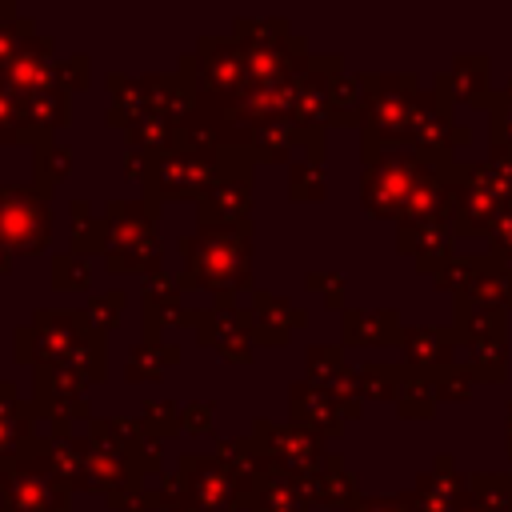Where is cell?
Returning <instances> with one entry per match:
<instances>
[{"label": "cell", "mask_w": 512, "mask_h": 512, "mask_svg": "<svg viewBox=\"0 0 512 512\" xmlns=\"http://www.w3.org/2000/svg\"><path fill=\"white\" fill-rule=\"evenodd\" d=\"M104 88H108V112L104 120L112 128H132L136 120L152 116V100H148V84L144 76H128V72H108L104 76Z\"/></svg>", "instance_id": "cb8c5ba5"}, {"label": "cell", "mask_w": 512, "mask_h": 512, "mask_svg": "<svg viewBox=\"0 0 512 512\" xmlns=\"http://www.w3.org/2000/svg\"><path fill=\"white\" fill-rule=\"evenodd\" d=\"M60 84H64L68 96L92 88V60H88V52H72V56L60 60Z\"/></svg>", "instance_id": "7bdbcfd3"}, {"label": "cell", "mask_w": 512, "mask_h": 512, "mask_svg": "<svg viewBox=\"0 0 512 512\" xmlns=\"http://www.w3.org/2000/svg\"><path fill=\"white\" fill-rule=\"evenodd\" d=\"M144 84H148L152 116H164L168 124H184L196 112V88H192V76L184 68H176V72H144Z\"/></svg>", "instance_id": "7402d4cb"}, {"label": "cell", "mask_w": 512, "mask_h": 512, "mask_svg": "<svg viewBox=\"0 0 512 512\" xmlns=\"http://www.w3.org/2000/svg\"><path fill=\"white\" fill-rule=\"evenodd\" d=\"M0 88H4V92H12L16 100H28V96H36V92L64 88V84H60L56 40H52V36H36V40L16 56V64L0 76Z\"/></svg>", "instance_id": "9a60e30c"}, {"label": "cell", "mask_w": 512, "mask_h": 512, "mask_svg": "<svg viewBox=\"0 0 512 512\" xmlns=\"http://www.w3.org/2000/svg\"><path fill=\"white\" fill-rule=\"evenodd\" d=\"M24 104V116H28V136H32V148L40 144H52L60 128H68L72 120V96L64 88H52V92H36Z\"/></svg>", "instance_id": "484cf974"}, {"label": "cell", "mask_w": 512, "mask_h": 512, "mask_svg": "<svg viewBox=\"0 0 512 512\" xmlns=\"http://www.w3.org/2000/svg\"><path fill=\"white\" fill-rule=\"evenodd\" d=\"M252 332H256V344L264 348H280L288 344V336L296 328L308 324V308L276 296V292H264V288H252Z\"/></svg>", "instance_id": "44dd1931"}, {"label": "cell", "mask_w": 512, "mask_h": 512, "mask_svg": "<svg viewBox=\"0 0 512 512\" xmlns=\"http://www.w3.org/2000/svg\"><path fill=\"white\" fill-rule=\"evenodd\" d=\"M340 332H344V344H356V348H376V344L404 340L400 320H396L392 308H376V312L348 308L344 320H340Z\"/></svg>", "instance_id": "83f0119b"}, {"label": "cell", "mask_w": 512, "mask_h": 512, "mask_svg": "<svg viewBox=\"0 0 512 512\" xmlns=\"http://www.w3.org/2000/svg\"><path fill=\"white\" fill-rule=\"evenodd\" d=\"M140 420H144V428L156 436V440H172V436H180L184 432V424H180V404L176 400H168V396H148L144 404H140Z\"/></svg>", "instance_id": "d590c367"}, {"label": "cell", "mask_w": 512, "mask_h": 512, "mask_svg": "<svg viewBox=\"0 0 512 512\" xmlns=\"http://www.w3.org/2000/svg\"><path fill=\"white\" fill-rule=\"evenodd\" d=\"M240 148L252 156V164H288L296 152L300 160H324V132H308L292 116H280L248 128Z\"/></svg>", "instance_id": "5bb4252c"}, {"label": "cell", "mask_w": 512, "mask_h": 512, "mask_svg": "<svg viewBox=\"0 0 512 512\" xmlns=\"http://www.w3.org/2000/svg\"><path fill=\"white\" fill-rule=\"evenodd\" d=\"M0 244L12 256H36L52 244V192L36 180H0Z\"/></svg>", "instance_id": "8992f818"}, {"label": "cell", "mask_w": 512, "mask_h": 512, "mask_svg": "<svg viewBox=\"0 0 512 512\" xmlns=\"http://www.w3.org/2000/svg\"><path fill=\"white\" fill-rule=\"evenodd\" d=\"M0 144H32L24 104L4 88H0Z\"/></svg>", "instance_id": "60d3db41"}, {"label": "cell", "mask_w": 512, "mask_h": 512, "mask_svg": "<svg viewBox=\"0 0 512 512\" xmlns=\"http://www.w3.org/2000/svg\"><path fill=\"white\" fill-rule=\"evenodd\" d=\"M12 360L28 368H72L88 384L108 380V336L84 308H36L12 332Z\"/></svg>", "instance_id": "6da1fadb"}, {"label": "cell", "mask_w": 512, "mask_h": 512, "mask_svg": "<svg viewBox=\"0 0 512 512\" xmlns=\"http://www.w3.org/2000/svg\"><path fill=\"white\" fill-rule=\"evenodd\" d=\"M228 160V148L224 152H188V148H172V152H160V156H148V168H144V180H140V196L152 200L156 208L172 204V200H200L212 180L220 176Z\"/></svg>", "instance_id": "5b68a950"}, {"label": "cell", "mask_w": 512, "mask_h": 512, "mask_svg": "<svg viewBox=\"0 0 512 512\" xmlns=\"http://www.w3.org/2000/svg\"><path fill=\"white\" fill-rule=\"evenodd\" d=\"M176 472L188 488V508L192 512H244L248 508L236 476L212 452H180Z\"/></svg>", "instance_id": "7c38bea8"}, {"label": "cell", "mask_w": 512, "mask_h": 512, "mask_svg": "<svg viewBox=\"0 0 512 512\" xmlns=\"http://www.w3.org/2000/svg\"><path fill=\"white\" fill-rule=\"evenodd\" d=\"M404 352H408V368L424 372V368L440 364V356H444V332L412 328V332H404Z\"/></svg>", "instance_id": "74e56055"}, {"label": "cell", "mask_w": 512, "mask_h": 512, "mask_svg": "<svg viewBox=\"0 0 512 512\" xmlns=\"http://www.w3.org/2000/svg\"><path fill=\"white\" fill-rule=\"evenodd\" d=\"M32 152H36V164H32L36 168V184L44 192H56V184H64V176L72 172V148L52 140V144H40Z\"/></svg>", "instance_id": "836d02e7"}, {"label": "cell", "mask_w": 512, "mask_h": 512, "mask_svg": "<svg viewBox=\"0 0 512 512\" xmlns=\"http://www.w3.org/2000/svg\"><path fill=\"white\" fill-rule=\"evenodd\" d=\"M120 136H124V148H136L144 156H160V152L176 148V124H168L164 116H144L132 128H124Z\"/></svg>", "instance_id": "d6a6232c"}, {"label": "cell", "mask_w": 512, "mask_h": 512, "mask_svg": "<svg viewBox=\"0 0 512 512\" xmlns=\"http://www.w3.org/2000/svg\"><path fill=\"white\" fill-rule=\"evenodd\" d=\"M124 292L120 288H112V292H96L88 304H84V312H88V320L108 336L112 328H120V320H124Z\"/></svg>", "instance_id": "ab89813d"}, {"label": "cell", "mask_w": 512, "mask_h": 512, "mask_svg": "<svg viewBox=\"0 0 512 512\" xmlns=\"http://www.w3.org/2000/svg\"><path fill=\"white\" fill-rule=\"evenodd\" d=\"M144 480H148V472H144V464L132 452L112 448V444H92L88 448V492H100L108 500L116 492L144 488Z\"/></svg>", "instance_id": "ac0fdd59"}, {"label": "cell", "mask_w": 512, "mask_h": 512, "mask_svg": "<svg viewBox=\"0 0 512 512\" xmlns=\"http://www.w3.org/2000/svg\"><path fill=\"white\" fill-rule=\"evenodd\" d=\"M328 176H324V160H296L288 168V196L292 200H324Z\"/></svg>", "instance_id": "8d00e7d4"}, {"label": "cell", "mask_w": 512, "mask_h": 512, "mask_svg": "<svg viewBox=\"0 0 512 512\" xmlns=\"http://www.w3.org/2000/svg\"><path fill=\"white\" fill-rule=\"evenodd\" d=\"M52 288L56 292H88L92 288V256H80L72 248L52 256Z\"/></svg>", "instance_id": "e575fe53"}, {"label": "cell", "mask_w": 512, "mask_h": 512, "mask_svg": "<svg viewBox=\"0 0 512 512\" xmlns=\"http://www.w3.org/2000/svg\"><path fill=\"white\" fill-rule=\"evenodd\" d=\"M356 376H360V396L396 400V392H400V368H392V364H364V368H356Z\"/></svg>", "instance_id": "f35d334b"}, {"label": "cell", "mask_w": 512, "mask_h": 512, "mask_svg": "<svg viewBox=\"0 0 512 512\" xmlns=\"http://www.w3.org/2000/svg\"><path fill=\"white\" fill-rule=\"evenodd\" d=\"M188 312H192V308L184 304L180 276H168V272H152V276H144V288H140L144 340H160L164 328H192Z\"/></svg>", "instance_id": "2e32d148"}, {"label": "cell", "mask_w": 512, "mask_h": 512, "mask_svg": "<svg viewBox=\"0 0 512 512\" xmlns=\"http://www.w3.org/2000/svg\"><path fill=\"white\" fill-rule=\"evenodd\" d=\"M252 224V156L228 148V160L212 188L196 200V228H244Z\"/></svg>", "instance_id": "ba28073f"}, {"label": "cell", "mask_w": 512, "mask_h": 512, "mask_svg": "<svg viewBox=\"0 0 512 512\" xmlns=\"http://www.w3.org/2000/svg\"><path fill=\"white\" fill-rule=\"evenodd\" d=\"M36 20L24 16L12 0H0V76L16 64V56L36 40Z\"/></svg>", "instance_id": "1f68e13d"}, {"label": "cell", "mask_w": 512, "mask_h": 512, "mask_svg": "<svg viewBox=\"0 0 512 512\" xmlns=\"http://www.w3.org/2000/svg\"><path fill=\"white\" fill-rule=\"evenodd\" d=\"M0 384H4V376H0Z\"/></svg>", "instance_id": "816d5d0a"}, {"label": "cell", "mask_w": 512, "mask_h": 512, "mask_svg": "<svg viewBox=\"0 0 512 512\" xmlns=\"http://www.w3.org/2000/svg\"><path fill=\"white\" fill-rule=\"evenodd\" d=\"M308 288L312 292H324V304L328 308H340L344 304V276L340 272H308Z\"/></svg>", "instance_id": "f6af8a7d"}, {"label": "cell", "mask_w": 512, "mask_h": 512, "mask_svg": "<svg viewBox=\"0 0 512 512\" xmlns=\"http://www.w3.org/2000/svg\"><path fill=\"white\" fill-rule=\"evenodd\" d=\"M180 68L192 76L196 108H208V112L232 108L252 88L248 56L236 36H200L196 52L180 56Z\"/></svg>", "instance_id": "277c9868"}, {"label": "cell", "mask_w": 512, "mask_h": 512, "mask_svg": "<svg viewBox=\"0 0 512 512\" xmlns=\"http://www.w3.org/2000/svg\"><path fill=\"white\" fill-rule=\"evenodd\" d=\"M172 512H192V508H172Z\"/></svg>", "instance_id": "f907efd6"}, {"label": "cell", "mask_w": 512, "mask_h": 512, "mask_svg": "<svg viewBox=\"0 0 512 512\" xmlns=\"http://www.w3.org/2000/svg\"><path fill=\"white\" fill-rule=\"evenodd\" d=\"M244 512H308V500H304V488L296 476L268 468V476L252 488V500Z\"/></svg>", "instance_id": "4dcf8cb0"}, {"label": "cell", "mask_w": 512, "mask_h": 512, "mask_svg": "<svg viewBox=\"0 0 512 512\" xmlns=\"http://www.w3.org/2000/svg\"><path fill=\"white\" fill-rule=\"evenodd\" d=\"M0 512H72V492L36 452L0 456Z\"/></svg>", "instance_id": "52a82bcc"}, {"label": "cell", "mask_w": 512, "mask_h": 512, "mask_svg": "<svg viewBox=\"0 0 512 512\" xmlns=\"http://www.w3.org/2000/svg\"><path fill=\"white\" fill-rule=\"evenodd\" d=\"M88 436H48L40 432L36 440H28L20 452H36L44 456V464L56 472V480L68 488V492H88Z\"/></svg>", "instance_id": "e0dca14e"}, {"label": "cell", "mask_w": 512, "mask_h": 512, "mask_svg": "<svg viewBox=\"0 0 512 512\" xmlns=\"http://www.w3.org/2000/svg\"><path fill=\"white\" fill-rule=\"evenodd\" d=\"M184 260L180 288L212 292V308H240V292L252 288V224L244 228H192L176 236Z\"/></svg>", "instance_id": "7a4b0ae2"}, {"label": "cell", "mask_w": 512, "mask_h": 512, "mask_svg": "<svg viewBox=\"0 0 512 512\" xmlns=\"http://www.w3.org/2000/svg\"><path fill=\"white\" fill-rule=\"evenodd\" d=\"M304 364H308V380L316 388H324L328 396H336L348 416H360V376L344 364V352L336 344H312L308 356H304Z\"/></svg>", "instance_id": "d6986e66"}, {"label": "cell", "mask_w": 512, "mask_h": 512, "mask_svg": "<svg viewBox=\"0 0 512 512\" xmlns=\"http://www.w3.org/2000/svg\"><path fill=\"white\" fill-rule=\"evenodd\" d=\"M40 436V412L32 400H20L16 384L4 380L0 384V456L20 452L28 440Z\"/></svg>", "instance_id": "603a6c76"}, {"label": "cell", "mask_w": 512, "mask_h": 512, "mask_svg": "<svg viewBox=\"0 0 512 512\" xmlns=\"http://www.w3.org/2000/svg\"><path fill=\"white\" fill-rule=\"evenodd\" d=\"M180 348L176 344H164V340H136L128 348V360H124V384H152L160 380L168 368L180 364Z\"/></svg>", "instance_id": "f546056e"}, {"label": "cell", "mask_w": 512, "mask_h": 512, "mask_svg": "<svg viewBox=\"0 0 512 512\" xmlns=\"http://www.w3.org/2000/svg\"><path fill=\"white\" fill-rule=\"evenodd\" d=\"M104 504H108V508H116V512H152V504H148V488L116 492V496H108Z\"/></svg>", "instance_id": "7dc6e473"}, {"label": "cell", "mask_w": 512, "mask_h": 512, "mask_svg": "<svg viewBox=\"0 0 512 512\" xmlns=\"http://www.w3.org/2000/svg\"><path fill=\"white\" fill-rule=\"evenodd\" d=\"M104 216L112 224V244L104 252V268L112 276L120 272H164V236H160V208L144 196L132 200H108Z\"/></svg>", "instance_id": "3957f363"}, {"label": "cell", "mask_w": 512, "mask_h": 512, "mask_svg": "<svg viewBox=\"0 0 512 512\" xmlns=\"http://www.w3.org/2000/svg\"><path fill=\"white\" fill-rule=\"evenodd\" d=\"M428 176L424 156L412 152H380L372 160H364V208L372 216H396L404 212V204L412 200V192L420 188V180Z\"/></svg>", "instance_id": "9c48e42d"}, {"label": "cell", "mask_w": 512, "mask_h": 512, "mask_svg": "<svg viewBox=\"0 0 512 512\" xmlns=\"http://www.w3.org/2000/svg\"><path fill=\"white\" fill-rule=\"evenodd\" d=\"M68 216H72V224H68L72 244H68V248L80 252V256H104L108 244H112V224H108V216H104V212L96 216L84 196L68 200Z\"/></svg>", "instance_id": "f1b7e54d"}, {"label": "cell", "mask_w": 512, "mask_h": 512, "mask_svg": "<svg viewBox=\"0 0 512 512\" xmlns=\"http://www.w3.org/2000/svg\"><path fill=\"white\" fill-rule=\"evenodd\" d=\"M232 476H236V484H240V492H244V500H252V488L268 476V460H264V452L256 448V440L252 436H220L216 440V452H212Z\"/></svg>", "instance_id": "d4e9b609"}, {"label": "cell", "mask_w": 512, "mask_h": 512, "mask_svg": "<svg viewBox=\"0 0 512 512\" xmlns=\"http://www.w3.org/2000/svg\"><path fill=\"white\" fill-rule=\"evenodd\" d=\"M288 412H292V424L308 428L320 440L340 436L344 432V420H348V412L340 408V400L328 396L324 388H316L312 380H296L288 388Z\"/></svg>", "instance_id": "ffe728a7"}, {"label": "cell", "mask_w": 512, "mask_h": 512, "mask_svg": "<svg viewBox=\"0 0 512 512\" xmlns=\"http://www.w3.org/2000/svg\"><path fill=\"white\" fill-rule=\"evenodd\" d=\"M148 504L156 512H172V508H188V488L180 480V472H164L156 488H148Z\"/></svg>", "instance_id": "b9f144b4"}, {"label": "cell", "mask_w": 512, "mask_h": 512, "mask_svg": "<svg viewBox=\"0 0 512 512\" xmlns=\"http://www.w3.org/2000/svg\"><path fill=\"white\" fill-rule=\"evenodd\" d=\"M12 264H16V256H12V252L0 244V276H4V272H12Z\"/></svg>", "instance_id": "681fc988"}, {"label": "cell", "mask_w": 512, "mask_h": 512, "mask_svg": "<svg viewBox=\"0 0 512 512\" xmlns=\"http://www.w3.org/2000/svg\"><path fill=\"white\" fill-rule=\"evenodd\" d=\"M248 436L256 440V448L264 452V460H268L272 468H280V472H288V476H296V480L316 476V472L324 468V460H328L324 440L312 436L308 428L292 424V420H288V424L252 420V432H248Z\"/></svg>", "instance_id": "8fae6325"}, {"label": "cell", "mask_w": 512, "mask_h": 512, "mask_svg": "<svg viewBox=\"0 0 512 512\" xmlns=\"http://www.w3.org/2000/svg\"><path fill=\"white\" fill-rule=\"evenodd\" d=\"M300 488H304V500L308 504H348L352 508L360 500V484H356V476L344 468V460L336 452H328L324 468L316 476L300 480Z\"/></svg>", "instance_id": "4316f807"}, {"label": "cell", "mask_w": 512, "mask_h": 512, "mask_svg": "<svg viewBox=\"0 0 512 512\" xmlns=\"http://www.w3.org/2000/svg\"><path fill=\"white\" fill-rule=\"evenodd\" d=\"M144 168H148V156H144V152H136V148H124V176L144 180Z\"/></svg>", "instance_id": "c3c4849f"}, {"label": "cell", "mask_w": 512, "mask_h": 512, "mask_svg": "<svg viewBox=\"0 0 512 512\" xmlns=\"http://www.w3.org/2000/svg\"><path fill=\"white\" fill-rule=\"evenodd\" d=\"M352 512H416L412 496H360Z\"/></svg>", "instance_id": "bcb514c9"}, {"label": "cell", "mask_w": 512, "mask_h": 512, "mask_svg": "<svg viewBox=\"0 0 512 512\" xmlns=\"http://www.w3.org/2000/svg\"><path fill=\"white\" fill-rule=\"evenodd\" d=\"M32 404L48 436H72V420H92L88 380L72 368H32Z\"/></svg>", "instance_id": "30bf717a"}, {"label": "cell", "mask_w": 512, "mask_h": 512, "mask_svg": "<svg viewBox=\"0 0 512 512\" xmlns=\"http://www.w3.org/2000/svg\"><path fill=\"white\" fill-rule=\"evenodd\" d=\"M212 416H216V404L212 400H188V404H180V424L192 436L212 432Z\"/></svg>", "instance_id": "ee69618b"}, {"label": "cell", "mask_w": 512, "mask_h": 512, "mask_svg": "<svg viewBox=\"0 0 512 512\" xmlns=\"http://www.w3.org/2000/svg\"><path fill=\"white\" fill-rule=\"evenodd\" d=\"M188 320H192V332H196L200 348H212L228 364H248L252 360V348H256L252 308H192Z\"/></svg>", "instance_id": "4fadbf2b"}]
</instances>
